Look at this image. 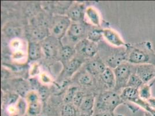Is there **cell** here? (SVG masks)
<instances>
[{"label": "cell", "instance_id": "1", "mask_svg": "<svg viewBox=\"0 0 155 116\" xmlns=\"http://www.w3.org/2000/svg\"><path fill=\"white\" fill-rule=\"evenodd\" d=\"M126 62L132 65L144 64L155 66V51L152 44L143 41L135 44H127L126 46Z\"/></svg>", "mask_w": 155, "mask_h": 116}, {"label": "cell", "instance_id": "2", "mask_svg": "<svg viewBox=\"0 0 155 116\" xmlns=\"http://www.w3.org/2000/svg\"><path fill=\"white\" fill-rule=\"evenodd\" d=\"M124 103L120 95L116 92H105L98 99L96 109L99 111L98 114L104 112L114 113L116 108Z\"/></svg>", "mask_w": 155, "mask_h": 116}, {"label": "cell", "instance_id": "3", "mask_svg": "<svg viewBox=\"0 0 155 116\" xmlns=\"http://www.w3.org/2000/svg\"><path fill=\"white\" fill-rule=\"evenodd\" d=\"M136 65L126 62L114 69L116 78V90L123 89L127 87L130 76L136 72Z\"/></svg>", "mask_w": 155, "mask_h": 116}, {"label": "cell", "instance_id": "4", "mask_svg": "<svg viewBox=\"0 0 155 116\" xmlns=\"http://www.w3.org/2000/svg\"><path fill=\"white\" fill-rule=\"evenodd\" d=\"M120 95L124 102L126 101L133 103L138 106L142 109L145 110V111L149 113L152 109L147 101L141 98L139 95L138 90L137 89L131 87H126L122 90Z\"/></svg>", "mask_w": 155, "mask_h": 116}, {"label": "cell", "instance_id": "5", "mask_svg": "<svg viewBox=\"0 0 155 116\" xmlns=\"http://www.w3.org/2000/svg\"><path fill=\"white\" fill-rule=\"evenodd\" d=\"M75 50L86 57H93L97 53V46L88 39H84L78 43L75 47Z\"/></svg>", "mask_w": 155, "mask_h": 116}, {"label": "cell", "instance_id": "6", "mask_svg": "<svg viewBox=\"0 0 155 116\" xmlns=\"http://www.w3.org/2000/svg\"><path fill=\"white\" fill-rule=\"evenodd\" d=\"M135 73L144 84L149 83L155 79V66L153 65H136Z\"/></svg>", "mask_w": 155, "mask_h": 116}, {"label": "cell", "instance_id": "7", "mask_svg": "<svg viewBox=\"0 0 155 116\" xmlns=\"http://www.w3.org/2000/svg\"><path fill=\"white\" fill-rule=\"evenodd\" d=\"M71 20L68 17L62 16L55 23L52 29V34L56 39H62L71 26Z\"/></svg>", "mask_w": 155, "mask_h": 116}, {"label": "cell", "instance_id": "8", "mask_svg": "<svg viewBox=\"0 0 155 116\" xmlns=\"http://www.w3.org/2000/svg\"><path fill=\"white\" fill-rule=\"evenodd\" d=\"M103 37L111 45L117 47H126L127 45L120 35L112 29H105L103 30Z\"/></svg>", "mask_w": 155, "mask_h": 116}, {"label": "cell", "instance_id": "9", "mask_svg": "<svg viewBox=\"0 0 155 116\" xmlns=\"http://www.w3.org/2000/svg\"><path fill=\"white\" fill-rule=\"evenodd\" d=\"M85 32V27L81 23H74L70 26L68 31L67 35L72 41H77L81 39Z\"/></svg>", "mask_w": 155, "mask_h": 116}, {"label": "cell", "instance_id": "10", "mask_svg": "<svg viewBox=\"0 0 155 116\" xmlns=\"http://www.w3.org/2000/svg\"><path fill=\"white\" fill-rule=\"evenodd\" d=\"M43 53L42 46L36 42L32 41L30 42L28 44V58L31 60H37L41 58Z\"/></svg>", "mask_w": 155, "mask_h": 116}, {"label": "cell", "instance_id": "11", "mask_svg": "<svg viewBox=\"0 0 155 116\" xmlns=\"http://www.w3.org/2000/svg\"><path fill=\"white\" fill-rule=\"evenodd\" d=\"M105 65L100 60H93L89 63L87 66V70L89 74L93 75L102 74V73L106 69Z\"/></svg>", "mask_w": 155, "mask_h": 116}, {"label": "cell", "instance_id": "12", "mask_svg": "<svg viewBox=\"0 0 155 116\" xmlns=\"http://www.w3.org/2000/svg\"><path fill=\"white\" fill-rule=\"evenodd\" d=\"M104 83L106 84L110 88H115L116 78L114 71L109 67H107L105 71L101 75Z\"/></svg>", "mask_w": 155, "mask_h": 116}, {"label": "cell", "instance_id": "13", "mask_svg": "<svg viewBox=\"0 0 155 116\" xmlns=\"http://www.w3.org/2000/svg\"><path fill=\"white\" fill-rule=\"evenodd\" d=\"M94 106V99L92 96L84 97L82 102L81 103L79 108L85 114H91L93 112V110Z\"/></svg>", "mask_w": 155, "mask_h": 116}, {"label": "cell", "instance_id": "14", "mask_svg": "<svg viewBox=\"0 0 155 116\" xmlns=\"http://www.w3.org/2000/svg\"><path fill=\"white\" fill-rule=\"evenodd\" d=\"M155 79L151 82L143 84L138 90L139 95L141 98L145 101H148L149 100L152 98V87L155 84Z\"/></svg>", "mask_w": 155, "mask_h": 116}, {"label": "cell", "instance_id": "15", "mask_svg": "<svg viewBox=\"0 0 155 116\" xmlns=\"http://www.w3.org/2000/svg\"><path fill=\"white\" fill-rule=\"evenodd\" d=\"M41 46L43 53L47 58H53L56 56L57 53V48L51 41H45L41 44Z\"/></svg>", "mask_w": 155, "mask_h": 116}, {"label": "cell", "instance_id": "16", "mask_svg": "<svg viewBox=\"0 0 155 116\" xmlns=\"http://www.w3.org/2000/svg\"><path fill=\"white\" fill-rule=\"evenodd\" d=\"M70 19L74 22H79L84 17L83 7L81 5H75L72 7L68 13Z\"/></svg>", "mask_w": 155, "mask_h": 116}, {"label": "cell", "instance_id": "17", "mask_svg": "<svg viewBox=\"0 0 155 116\" xmlns=\"http://www.w3.org/2000/svg\"><path fill=\"white\" fill-rule=\"evenodd\" d=\"M86 14L91 23L95 26H100V16L97 10L93 8L89 7L86 10Z\"/></svg>", "mask_w": 155, "mask_h": 116}, {"label": "cell", "instance_id": "18", "mask_svg": "<svg viewBox=\"0 0 155 116\" xmlns=\"http://www.w3.org/2000/svg\"><path fill=\"white\" fill-rule=\"evenodd\" d=\"M82 62L78 59H73L66 66L65 74L68 76H71L82 65Z\"/></svg>", "mask_w": 155, "mask_h": 116}, {"label": "cell", "instance_id": "19", "mask_svg": "<svg viewBox=\"0 0 155 116\" xmlns=\"http://www.w3.org/2000/svg\"><path fill=\"white\" fill-rule=\"evenodd\" d=\"M28 115L30 116H39L42 112V104L40 101L28 103L27 108Z\"/></svg>", "mask_w": 155, "mask_h": 116}, {"label": "cell", "instance_id": "20", "mask_svg": "<svg viewBox=\"0 0 155 116\" xmlns=\"http://www.w3.org/2000/svg\"><path fill=\"white\" fill-rule=\"evenodd\" d=\"M143 84L141 78L134 73L130 76L126 87H131L139 90Z\"/></svg>", "mask_w": 155, "mask_h": 116}, {"label": "cell", "instance_id": "21", "mask_svg": "<svg viewBox=\"0 0 155 116\" xmlns=\"http://www.w3.org/2000/svg\"><path fill=\"white\" fill-rule=\"evenodd\" d=\"M103 37V30L94 29L91 30L87 35V39L94 43L99 41Z\"/></svg>", "mask_w": 155, "mask_h": 116}, {"label": "cell", "instance_id": "22", "mask_svg": "<svg viewBox=\"0 0 155 116\" xmlns=\"http://www.w3.org/2000/svg\"><path fill=\"white\" fill-rule=\"evenodd\" d=\"M75 51L70 46H63L60 51L61 58L64 61L69 60L74 55Z\"/></svg>", "mask_w": 155, "mask_h": 116}, {"label": "cell", "instance_id": "23", "mask_svg": "<svg viewBox=\"0 0 155 116\" xmlns=\"http://www.w3.org/2000/svg\"><path fill=\"white\" fill-rule=\"evenodd\" d=\"M47 30L44 28H36L32 30V36L34 39L42 40L45 39L47 36Z\"/></svg>", "mask_w": 155, "mask_h": 116}, {"label": "cell", "instance_id": "24", "mask_svg": "<svg viewBox=\"0 0 155 116\" xmlns=\"http://www.w3.org/2000/svg\"><path fill=\"white\" fill-rule=\"evenodd\" d=\"M76 110L74 106L70 103L65 104L61 112V116H75Z\"/></svg>", "mask_w": 155, "mask_h": 116}, {"label": "cell", "instance_id": "25", "mask_svg": "<svg viewBox=\"0 0 155 116\" xmlns=\"http://www.w3.org/2000/svg\"><path fill=\"white\" fill-rule=\"evenodd\" d=\"M77 91V88L76 87L70 88L65 94V95L64 97V102L65 104H68L72 102Z\"/></svg>", "mask_w": 155, "mask_h": 116}, {"label": "cell", "instance_id": "26", "mask_svg": "<svg viewBox=\"0 0 155 116\" xmlns=\"http://www.w3.org/2000/svg\"><path fill=\"white\" fill-rule=\"evenodd\" d=\"M79 83L84 85H91L93 84V79L90 74L84 73L82 74L78 79Z\"/></svg>", "mask_w": 155, "mask_h": 116}, {"label": "cell", "instance_id": "27", "mask_svg": "<svg viewBox=\"0 0 155 116\" xmlns=\"http://www.w3.org/2000/svg\"><path fill=\"white\" fill-rule=\"evenodd\" d=\"M84 97V94L83 92L78 90L72 101L73 105L75 107H79V106H81V103L82 102V101Z\"/></svg>", "mask_w": 155, "mask_h": 116}, {"label": "cell", "instance_id": "28", "mask_svg": "<svg viewBox=\"0 0 155 116\" xmlns=\"http://www.w3.org/2000/svg\"><path fill=\"white\" fill-rule=\"evenodd\" d=\"M39 96L38 94L35 92H31L27 95V99L28 101V103H32L35 102L39 101Z\"/></svg>", "mask_w": 155, "mask_h": 116}, {"label": "cell", "instance_id": "29", "mask_svg": "<svg viewBox=\"0 0 155 116\" xmlns=\"http://www.w3.org/2000/svg\"><path fill=\"white\" fill-rule=\"evenodd\" d=\"M38 95L39 97L43 101L46 99V97L49 95V90L48 88L46 87H41L39 88Z\"/></svg>", "mask_w": 155, "mask_h": 116}, {"label": "cell", "instance_id": "30", "mask_svg": "<svg viewBox=\"0 0 155 116\" xmlns=\"http://www.w3.org/2000/svg\"><path fill=\"white\" fill-rule=\"evenodd\" d=\"M26 110V105L25 102L21 100L20 101L18 105V110L19 113V114H23L25 113Z\"/></svg>", "mask_w": 155, "mask_h": 116}, {"label": "cell", "instance_id": "31", "mask_svg": "<svg viewBox=\"0 0 155 116\" xmlns=\"http://www.w3.org/2000/svg\"><path fill=\"white\" fill-rule=\"evenodd\" d=\"M150 106L153 109L155 110V97L150 98L148 101Z\"/></svg>", "mask_w": 155, "mask_h": 116}, {"label": "cell", "instance_id": "32", "mask_svg": "<svg viewBox=\"0 0 155 116\" xmlns=\"http://www.w3.org/2000/svg\"><path fill=\"white\" fill-rule=\"evenodd\" d=\"M97 116H114V113H110V112H104L100 114H98Z\"/></svg>", "mask_w": 155, "mask_h": 116}, {"label": "cell", "instance_id": "33", "mask_svg": "<svg viewBox=\"0 0 155 116\" xmlns=\"http://www.w3.org/2000/svg\"><path fill=\"white\" fill-rule=\"evenodd\" d=\"M39 116H49V115L48 114V113H41Z\"/></svg>", "mask_w": 155, "mask_h": 116}, {"label": "cell", "instance_id": "34", "mask_svg": "<svg viewBox=\"0 0 155 116\" xmlns=\"http://www.w3.org/2000/svg\"><path fill=\"white\" fill-rule=\"evenodd\" d=\"M144 116H152V114L150 113H149V112H147V111H146L145 113V114H144Z\"/></svg>", "mask_w": 155, "mask_h": 116}, {"label": "cell", "instance_id": "35", "mask_svg": "<svg viewBox=\"0 0 155 116\" xmlns=\"http://www.w3.org/2000/svg\"><path fill=\"white\" fill-rule=\"evenodd\" d=\"M29 116V115H28V116Z\"/></svg>", "mask_w": 155, "mask_h": 116}]
</instances>
